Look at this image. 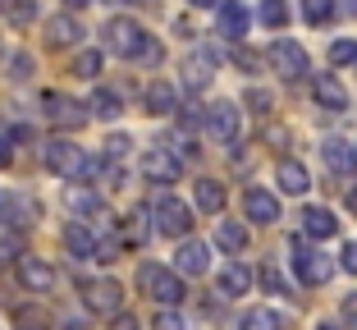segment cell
<instances>
[{"instance_id": "1", "label": "cell", "mask_w": 357, "mask_h": 330, "mask_svg": "<svg viewBox=\"0 0 357 330\" xmlns=\"http://www.w3.org/2000/svg\"><path fill=\"white\" fill-rule=\"evenodd\" d=\"M105 46L115 55H124V60H147V64L160 60L156 37H147V28L133 23V19H110L105 23Z\"/></svg>"}, {"instance_id": "2", "label": "cell", "mask_w": 357, "mask_h": 330, "mask_svg": "<svg viewBox=\"0 0 357 330\" xmlns=\"http://www.w3.org/2000/svg\"><path fill=\"white\" fill-rule=\"evenodd\" d=\"M46 165H51L60 179H69V183H87L96 174V160L87 156L83 147H74V142H64V138H55L51 147H46Z\"/></svg>"}, {"instance_id": "3", "label": "cell", "mask_w": 357, "mask_h": 330, "mask_svg": "<svg viewBox=\"0 0 357 330\" xmlns=\"http://www.w3.org/2000/svg\"><path fill=\"white\" fill-rule=\"evenodd\" d=\"M137 285L147 289L160 308H178V303H183V280H178V271H165V267H156V262H147V267L137 271Z\"/></svg>"}, {"instance_id": "4", "label": "cell", "mask_w": 357, "mask_h": 330, "mask_svg": "<svg viewBox=\"0 0 357 330\" xmlns=\"http://www.w3.org/2000/svg\"><path fill=\"white\" fill-rule=\"evenodd\" d=\"M294 267H298V280L303 285H330L335 280V262H330L326 253H316V248H307L303 239H294Z\"/></svg>"}, {"instance_id": "5", "label": "cell", "mask_w": 357, "mask_h": 330, "mask_svg": "<svg viewBox=\"0 0 357 330\" xmlns=\"http://www.w3.org/2000/svg\"><path fill=\"white\" fill-rule=\"evenodd\" d=\"M271 64H275V74H280V78L298 83V78H307V69H312V55H307L294 37H280V42L271 46Z\"/></svg>"}, {"instance_id": "6", "label": "cell", "mask_w": 357, "mask_h": 330, "mask_svg": "<svg viewBox=\"0 0 357 330\" xmlns=\"http://www.w3.org/2000/svg\"><path fill=\"white\" fill-rule=\"evenodd\" d=\"M156 230H160L165 239H183V234L192 230V207L178 202L174 193H165V197L156 202Z\"/></svg>"}, {"instance_id": "7", "label": "cell", "mask_w": 357, "mask_h": 330, "mask_svg": "<svg viewBox=\"0 0 357 330\" xmlns=\"http://www.w3.org/2000/svg\"><path fill=\"white\" fill-rule=\"evenodd\" d=\"M42 106H46V119H51L55 128H83L87 124V106L74 101V96H64V92H46Z\"/></svg>"}, {"instance_id": "8", "label": "cell", "mask_w": 357, "mask_h": 330, "mask_svg": "<svg viewBox=\"0 0 357 330\" xmlns=\"http://www.w3.org/2000/svg\"><path fill=\"white\" fill-rule=\"evenodd\" d=\"M142 174H147L151 183H174L178 174H183V160H178L169 147H147V156H142Z\"/></svg>"}, {"instance_id": "9", "label": "cell", "mask_w": 357, "mask_h": 330, "mask_svg": "<svg viewBox=\"0 0 357 330\" xmlns=\"http://www.w3.org/2000/svg\"><path fill=\"white\" fill-rule=\"evenodd\" d=\"M238 128H243V115H238V106H234V101H220V106L206 110V133H211V138L238 142Z\"/></svg>"}, {"instance_id": "10", "label": "cell", "mask_w": 357, "mask_h": 330, "mask_svg": "<svg viewBox=\"0 0 357 330\" xmlns=\"http://www.w3.org/2000/svg\"><path fill=\"white\" fill-rule=\"evenodd\" d=\"M174 271L178 276H206L211 271V248L202 243V239H183L174 253Z\"/></svg>"}, {"instance_id": "11", "label": "cell", "mask_w": 357, "mask_h": 330, "mask_svg": "<svg viewBox=\"0 0 357 330\" xmlns=\"http://www.w3.org/2000/svg\"><path fill=\"white\" fill-rule=\"evenodd\" d=\"M243 211H248V220H257V225H275L280 220V197L252 183V188L243 193Z\"/></svg>"}, {"instance_id": "12", "label": "cell", "mask_w": 357, "mask_h": 330, "mask_svg": "<svg viewBox=\"0 0 357 330\" xmlns=\"http://www.w3.org/2000/svg\"><path fill=\"white\" fill-rule=\"evenodd\" d=\"M83 299H87V308H92V312H101V317H115L119 303H124V289H119L115 280H92Z\"/></svg>"}, {"instance_id": "13", "label": "cell", "mask_w": 357, "mask_h": 330, "mask_svg": "<svg viewBox=\"0 0 357 330\" xmlns=\"http://www.w3.org/2000/svg\"><path fill=\"white\" fill-rule=\"evenodd\" d=\"M248 28H252V14H248V5H243V0H220V37L243 42V37H248Z\"/></svg>"}, {"instance_id": "14", "label": "cell", "mask_w": 357, "mask_h": 330, "mask_svg": "<svg viewBox=\"0 0 357 330\" xmlns=\"http://www.w3.org/2000/svg\"><path fill=\"white\" fill-rule=\"evenodd\" d=\"M19 280H23V289H32V294H46V289L55 285V267L42 262V257H19Z\"/></svg>"}, {"instance_id": "15", "label": "cell", "mask_w": 357, "mask_h": 330, "mask_svg": "<svg viewBox=\"0 0 357 330\" xmlns=\"http://www.w3.org/2000/svg\"><path fill=\"white\" fill-rule=\"evenodd\" d=\"M312 96H316L326 110H348V87L339 83L335 74H316V78H312Z\"/></svg>"}, {"instance_id": "16", "label": "cell", "mask_w": 357, "mask_h": 330, "mask_svg": "<svg viewBox=\"0 0 357 330\" xmlns=\"http://www.w3.org/2000/svg\"><path fill=\"white\" fill-rule=\"evenodd\" d=\"M275 183H280V193H294V197H303V193L312 188V174H307L303 160H280V165H275Z\"/></svg>"}, {"instance_id": "17", "label": "cell", "mask_w": 357, "mask_h": 330, "mask_svg": "<svg viewBox=\"0 0 357 330\" xmlns=\"http://www.w3.org/2000/svg\"><path fill=\"white\" fill-rule=\"evenodd\" d=\"M0 220H10L14 230H23V225L37 220V202H32V197H23V193H14V197H0Z\"/></svg>"}, {"instance_id": "18", "label": "cell", "mask_w": 357, "mask_h": 330, "mask_svg": "<svg viewBox=\"0 0 357 330\" xmlns=\"http://www.w3.org/2000/svg\"><path fill=\"white\" fill-rule=\"evenodd\" d=\"M321 156H326V165L339 174V179H353V174H357V151L348 147V142H326Z\"/></svg>"}, {"instance_id": "19", "label": "cell", "mask_w": 357, "mask_h": 330, "mask_svg": "<svg viewBox=\"0 0 357 330\" xmlns=\"http://www.w3.org/2000/svg\"><path fill=\"white\" fill-rule=\"evenodd\" d=\"M78 37H83V23H78L74 14H55V19L46 23V42L51 46H78Z\"/></svg>"}, {"instance_id": "20", "label": "cell", "mask_w": 357, "mask_h": 330, "mask_svg": "<svg viewBox=\"0 0 357 330\" xmlns=\"http://www.w3.org/2000/svg\"><path fill=\"white\" fill-rule=\"evenodd\" d=\"M303 230H307V239H330L339 230V220H335L330 207H307L303 211Z\"/></svg>"}, {"instance_id": "21", "label": "cell", "mask_w": 357, "mask_h": 330, "mask_svg": "<svg viewBox=\"0 0 357 330\" xmlns=\"http://www.w3.org/2000/svg\"><path fill=\"white\" fill-rule=\"evenodd\" d=\"M192 202H197V211L215 216V211H225V188L215 179H197L192 183Z\"/></svg>"}, {"instance_id": "22", "label": "cell", "mask_w": 357, "mask_h": 330, "mask_svg": "<svg viewBox=\"0 0 357 330\" xmlns=\"http://www.w3.org/2000/svg\"><path fill=\"white\" fill-rule=\"evenodd\" d=\"M142 101H147V110H151V115H169V110L178 106L174 87H169L165 78H156V83H147V92H142Z\"/></svg>"}, {"instance_id": "23", "label": "cell", "mask_w": 357, "mask_h": 330, "mask_svg": "<svg viewBox=\"0 0 357 330\" xmlns=\"http://www.w3.org/2000/svg\"><path fill=\"white\" fill-rule=\"evenodd\" d=\"M96 243H101V239H96L87 225H69V230H64V248H69L74 257H92L96 262Z\"/></svg>"}, {"instance_id": "24", "label": "cell", "mask_w": 357, "mask_h": 330, "mask_svg": "<svg viewBox=\"0 0 357 330\" xmlns=\"http://www.w3.org/2000/svg\"><path fill=\"white\" fill-rule=\"evenodd\" d=\"M248 289H252V271L243 267V262H229V267L220 271V294L238 299V294H248Z\"/></svg>"}, {"instance_id": "25", "label": "cell", "mask_w": 357, "mask_h": 330, "mask_svg": "<svg viewBox=\"0 0 357 330\" xmlns=\"http://www.w3.org/2000/svg\"><path fill=\"white\" fill-rule=\"evenodd\" d=\"M87 110H92L96 119H119L124 115V101H119V92H110V87H96L92 101H87Z\"/></svg>"}, {"instance_id": "26", "label": "cell", "mask_w": 357, "mask_h": 330, "mask_svg": "<svg viewBox=\"0 0 357 330\" xmlns=\"http://www.w3.org/2000/svg\"><path fill=\"white\" fill-rule=\"evenodd\" d=\"M64 202H69L74 216H101V197H96L92 188H83V183H74V188L64 193Z\"/></svg>"}, {"instance_id": "27", "label": "cell", "mask_w": 357, "mask_h": 330, "mask_svg": "<svg viewBox=\"0 0 357 330\" xmlns=\"http://www.w3.org/2000/svg\"><path fill=\"white\" fill-rule=\"evenodd\" d=\"M215 239H220V248H225V253H234V257L248 248V230H243V225H234V220H225L220 230H215Z\"/></svg>"}, {"instance_id": "28", "label": "cell", "mask_w": 357, "mask_h": 330, "mask_svg": "<svg viewBox=\"0 0 357 330\" xmlns=\"http://www.w3.org/2000/svg\"><path fill=\"white\" fill-rule=\"evenodd\" d=\"M211 69H215V55H211V51L192 55V60H188V87H206L211 83Z\"/></svg>"}, {"instance_id": "29", "label": "cell", "mask_w": 357, "mask_h": 330, "mask_svg": "<svg viewBox=\"0 0 357 330\" xmlns=\"http://www.w3.org/2000/svg\"><path fill=\"white\" fill-rule=\"evenodd\" d=\"M14 330H51V317L42 308H14Z\"/></svg>"}, {"instance_id": "30", "label": "cell", "mask_w": 357, "mask_h": 330, "mask_svg": "<svg viewBox=\"0 0 357 330\" xmlns=\"http://www.w3.org/2000/svg\"><path fill=\"white\" fill-rule=\"evenodd\" d=\"M0 14L14 23H32L37 19V0H0Z\"/></svg>"}, {"instance_id": "31", "label": "cell", "mask_w": 357, "mask_h": 330, "mask_svg": "<svg viewBox=\"0 0 357 330\" xmlns=\"http://www.w3.org/2000/svg\"><path fill=\"white\" fill-rule=\"evenodd\" d=\"M243 330H284V326L271 308H252V312H243Z\"/></svg>"}, {"instance_id": "32", "label": "cell", "mask_w": 357, "mask_h": 330, "mask_svg": "<svg viewBox=\"0 0 357 330\" xmlns=\"http://www.w3.org/2000/svg\"><path fill=\"white\" fill-rule=\"evenodd\" d=\"M261 23L266 28H284V23H289V5H284V0H261Z\"/></svg>"}, {"instance_id": "33", "label": "cell", "mask_w": 357, "mask_h": 330, "mask_svg": "<svg viewBox=\"0 0 357 330\" xmlns=\"http://www.w3.org/2000/svg\"><path fill=\"white\" fill-rule=\"evenodd\" d=\"M74 74L78 78H96L101 74V51H78L74 55Z\"/></svg>"}, {"instance_id": "34", "label": "cell", "mask_w": 357, "mask_h": 330, "mask_svg": "<svg viewBox=\"0 0 357 330\" xmlns=\"http://www.w3.org/2000/svg\"><path fill=\"white\" fill-rule=\"evenodd\" d=\"M261 285L271 289V294H294V285L284 280V271L275 267V262H266V267H261Z\"/></svg>"}, {"instance_id": "35", "label": "cell", "mask_w": 357, "mask_h": 330, "mask_svg": "<svg viewBox=\"0 0 357 330\" xmlns=\"http://www.w3.org/2000/svg\"><path fill=\"white\" fill-rule=\"evenodd\" d=\"M330 14H335V0H303L307 23H330Z\"/></svg>"}, {"instance_id": "36", "label": "cell", "mask_w": 357, "mask_h": 330, "mask_svg": "<svg viewBox=\"0 0 357 330\" xmlns=\"http://www.w3.org/2000/svg\"><path fill=\"white\" fill-rule=\"evenodd\" d=\"M142 220H147V216H142V211L124 216V243H128V248H137V243H142V239H147V225H142Z\"/></svg>"}, {"instance_id": "37", "label": "cell", "mask_w": 357, "mask_h": 330, "mask_svg": "<svg viewBox=\"0 0 357 330\" xmlns=\"http://www.w3.org/2000/svg\"><path fill=\"white\" fill-rule=\"evenodd\" d=\"M330 60H335V64H353L357 60V42H353V37H339V42L330 46Z\"/></svg>"}, {"instance_id": "38", "label": "cell", "mask_w": 357, "mask_h": 330, "mask_svg": "<svg viewBox=\"0 0 357 330\" xmlns=\"http://www.w3.org/2000/svg\"><path fill=\"white\" fill-rule=\"evenodd\" d=\"M128 147H133V142L124 138V133H115V138H105V156L110 160H119V156H128Z\"/></svg>"}, {"instance_id": "39", "label": "cell", "mask_w": 357, "mask_h": 330, "mask_svg": "<svg viewBox=\"0 0 357 330\" xmlns=\"http://www.w3.org/2000/svg\"><path fill=\"white\" fill-rule=\"evenodd\" d=\"M151 330H183V321H178L174 308H160V317H156V326H151Z\"/></svg>"}, {"instance_id": "40", "label": "cell", "mask_w": 357, "mask_h": 330, "mask_svg": "<svg viewBox=\"0 0 357 330\" xmlns=\"http://www.w3.org/2000/svg\"><path fill=\"white\" fill-rule=\"evenodd\" d=\"M248 106H252L257 115H266V110H271V92H261V87H252V92H248Z\"/></svg>"}, {"instance_id": "41", "label": "cell", "mask_w": 357, "mask_h": 330, "mask_svg": "<svg viewBox=\"0 0 357 330\" xmlns=\"http://www.w3.org/2000/svg\"><path fill=\"white\" fill-rule=\"evenodd\" d=\"M339 262H344V271H353V276H357V243H344Z\"/></svg>"}, {"instance_id": "42", "label": "cell", "mask_w": 357, "mask_h": 330, "mask_svg": "<svg viewBox=\"0 0 357 330\" xmlns=\"http://www.w3.org/2000/svg\"><path fill=\"white\" fill-rule=\"evenodd\" d=\"M32 74V55H14V78H28Z\"/></svg>"}, {"instance_id": "43", "label": "cell", "mask_w": 357, "mask_h": 330, "mask_svg": "<svg viewBox=\"0 0 357 330\" xmlns=\"http://www.w3.org/2000/svg\"><path fill=\"white\" fill-rule=\"evenodd\" d=\"M110 330H142V326H137V317H124V312H115V326H110Z\"/></svg>"}, {"instance_id": "44", "label": "cell", "mask_w": 357, "mask_h": 330, "mask_svg": "<svg viewBox=\"0 0 357 330\" xmlns=\"http://www.w3.org/2000/svg\"><path fill=\"white\" fill-rule=\"evenodd\" d=\"M344 317H348V326H357V294L344 299Z\"/></svg>"}, {"instance_id": "45", "label": "cell", "mask_w": 357, "mask_h": 330, "mask_svg": "<svg viewBox=\"0 0 357 330\" xmlns=\"http://www.w3.org/2000/svg\"><path fill=\"white\" fill-rule=\"evenodd\" d=\"M14 160V151H10V138H5V133H0V170H5V165H10Z\"/></svg>"}, {"instance_id": "46", "label": "cell", "mask_w": 357, "mask_h": 330, "mask_svg": "<svg viewBox=\"0 0 357 330\" xmlns=\"http://www.w3.org/2000/svg\"><path fill=\"white\" fill-rule=\"evenodd\" d=\"M348 211L357 216V183H348Z\"/></svg>"}, {"instance_id": "47", "label": "cell", "mask_w": 357, "mask_h": 330, "mask_svg": "<svg viewBox=\"0 0 357 330\" xmlns=\"http://www.w3.org/2000/svg\"><path fill=\"white\" fill-rule=\"evenodd\" d=\"M188 5H197V10H211V5H220V0H188Z\"/></svg>"}, {"instance_id": "48", "label": "cell", "mask_w": 357, "mask_h": 330, "mask_svg": "<svg viewBox=\"0 0 357 330\" xmlns=\"http://www.w3.org/2000/svg\"><path fill=\"white\" fill-rule=\"evenodd\" d=\"M83 5H92V0H69V10H83Z\"/></svg>"}, {"instance_id": "49", "label": "cell", "mask_w": 357, "mask_h": 330, "mask_svg": "<svg viewBox=\"0 0 357 330\" xmlns=\"http://www.w3.org/2000/svg\"><path fill=\"white\" fill-rule=\"evenodd\" d=\"M316 330H339V326H335V321H321V326H316Z\"/></svg>"}, {"instance_id": "50", "label": "cell", "mask_w": 357, "mask_h": 330, "mask_svg": "<svg viewBox=\"0 0 357 330\" xmlns=\"http://www.w3.org/2000/svg\"><path fill=\"white\" fill-rule=\"evenodd\" d=\"M348 14H357V0H348Z\"/></svg>"}, {"instance_id": "51", "label": "cell", "mask_w": 357, "mask_h": 330, "mask_svg": "<svg viewBox=\"0 0 357 330\" xmlns=\"http://www.w3.org/2000/svg\"><path fill=\"white\" fill-rule=\"evenodd\" d=\"M105 5H128V0H105Z\"/></svg>"}, {"instance_id": "52", "label": "cell", "mask_w": 357, "mask_h": 330, "mask_svg": "<svg viewBox=\"0 0 357 330\" xmlns=\"http://www.w3.org/2000/svg\"><path fill=\"white\" fill-rule=\"evenodd\" d=\"M353 64H357V60H353Z\"/></svg>"}]
</instances>
